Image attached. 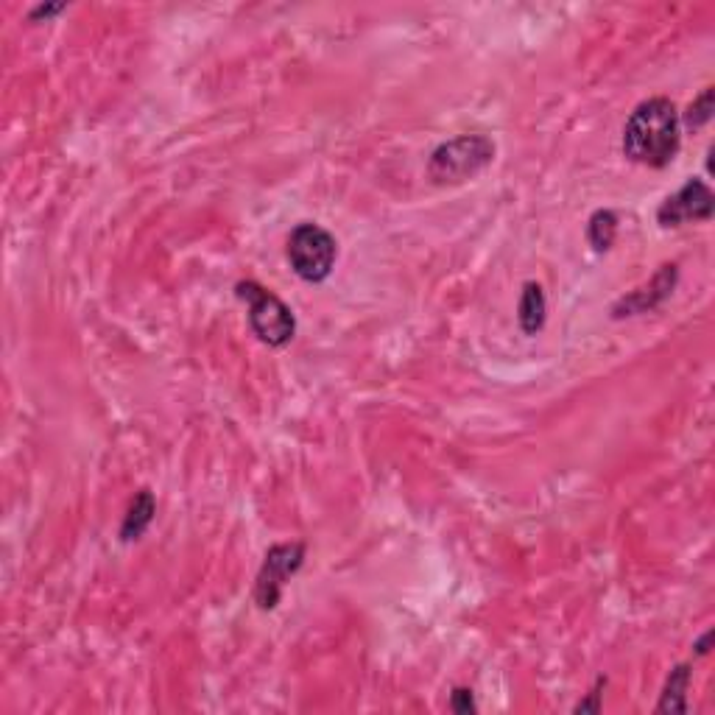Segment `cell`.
Returning a JSON list of instances; mask_svg holds the SVG:
<instances>
[{"mask_svg":"<svg viewBox=\"0 0 715 715\" xmlns=\"http://www.w3.org/2000/svg\"><path fill=\"white\" fill-rule=\"evenodd\" d=\"M682 149V121L674 101L648 98L623 126V157L646 168H665Z\"/></svg>","mask_w":715,"mask_h":715,"instance_id":"1","label":"cell"},{"mask_svg":"<svg viewBox=\"0 0 715 715\" xmlns=\"http://www.w3.org/2000/svg\"><path fill=\"white\" fill-rule=\"evenodd\" d=\"M495 160V143L486 135H461L447 140L428 160L433 185H461L484 171Z\"/></svg>","mask_w":715,"mask_h":715,"instance_id":"2","label":"cell"},{"mask_svg":"<svg viewBox=\"0 0 715 715\" xmlns=\"http://www.w3.org/2000/svg\"><path fill=\"white\" fill-rule=\"evenodd\" d=\"M235 297L246 302L249 311V327L263 344L269 347H285L294 333H297V319L291 308L285 305L277 294H271L269 288H263L255 280H243L235 285Z\"/></svg>","mask_w":715,"mask_h":715,"instance_id":"3","label":"cell"},{"mask_svg":"<svg viewBox=\"0 0 715 715\" xmlns=\"http://www.w3.org/2000/svg\"><path fill=\"white\" fill-rule=\"evenodd\" d=\"M288 263L297 274L299 280L305 283H324L333 269H336L338 243L330 232L319 227V224H299L297 230L288 235Z\"/></svg>","mask_w":715,"mask_h":715,"instance_id":"4","label":"cell"},{"mask_svg":"<svg viewBox=\"0 0 715 715\" xmlns=\"http://www.w3.org/2000/svg\"><path fill=\"white\" fill-rule=\"evenodd\" d=\"M302 562H305V545L302 542H288V545L269 548V554L263 559V567H260L255 581L257 607L263 609V612H271V609L277 607L280 598H283L285 581L297 573Z\"/></svg>","mask_w":715,"mask_h":715,"instance_id":"5","label":"cell"},{"mask_svg":"<svg viewBox=\"0 0 715 715\" xmlns=\"http://www.w3.org/2000/svg\"><path fill=\"white\" fill-rule=\"evenodd\" d=\"M713 210L715 196L710 185L704 179H688L657 207V224L671 230V227H685L690 221H710Z\"/></svg>","mask_w":715,"mask_h":715,"instance_id":"6","label":"cell"},{"mask_svg":"<svg viewBox=\"0 0 715 715\" xmlns=\"http://www.w3.org/2000/svg\"><path fill=\"white\" fill-rule=\"evenodd\" d=\"M676 277H679V271H676L674 263H671V266H662V269L654 274L651 283L632 291L629 297H623L621 302L612 308V316H615V319H623V316H637V313L654 311L657 305H662L665 299L674 294Z\"/></svg>","mask_w":715,"mask_h":715,"instance_id":"7","label":"cell"},{"mask_svg":"<svg viewBox=\"0 0 715 715\" xmlns=\"http://www.w3.org/2000/svg\"><path fill=\"white\" fill-rule=\"evenodd\" d=\"M545 316H548V299L542 291L540 283L523 285V297H520V308H517V322L520 330L526 336H537L545 327Z\"/></svg>","mask_w":715,"mask_h":715,"instance_id":"8","label":"cell"},{"mask_svg":"<svg viewBox=\"0 0 715 715\" xmlns=\"http://www.w3.org/2000/svg\"><path fill=\"white\" fill-rule=\"evenodd\" d=\"M154 514H157V500H154V495H151L149 489H140L137 498L132 500V506H129L126 517H123L121 542L140 540V537L146 534V528L151 526Z\"/></svg>","mask_w":715,"mask_h":715,"instance_id":"9","label":"cell"},{"mask_svg":"<svg viewBox=\"0 0 715 715\" xmlns=\"http://www.w3.org/2000/svg\"><path fill=\"white\" fill-rule=\"evenodd\" d=\"M690 676H693V671H690L688 662H679L671 671V676H668L665 688H662L657 713H688Z\"/></svg>","mask_w":715,"mask_h":715,"instance_id":"10","label":"cell"},{"mask_svg":"<svg viewBox=\"0 0 715 715\" xmlns=\"http://www.w3.org/2000/svg\"><path fill=\"white\" fill-rule=\"evenodd\" d=\"M618 235V216L612 210H595L587 221V241L595 252H607Z\"/></svg>","mask_w":715,"mask_h":715,"instance_id":"11","label":"cell"},{"mask_svg":"<svg viewBox=\"0 0 715 715\" xmlns=\"http://www.w3.org/2000/svg\"><path fill=\"white\" fill-rule=\"evenodd\" d=\"M713 98H715V90L713 87H707V90L690 104L688 112H685V118H679L682 126H685V129H693V132H699L702 126H707V123L713 121V112H715Z\"/></svg>","mask_w":715,"mask_h":715,"instance_id":"12","label":"cell"},{"mask_svg":"<svg viewBox=\"0 0 715 715\" xmlns=\"http://www.w3.org/2000/svg\"><path fill=\"white\" fill-rule=\"evenodd\" d=\"M450 710L459 715H470L478 713V704H475V696L470 688H456L450 693Z\"/></svg>","mask_w":715,"mask_h":715,"instance_id":"13","label":"cell"},{"mask_svg":"<svg viewBox=\"0 0 715 715\" xmlns=\"http://www.w3.org/2000/svg\"><path fill=\"white\" fill-rule=\"evenodd\" d=\"M604 685H607V679H598V682H595V688L590 690V696H587L584 702L576 704V707H573V713H601V704H604L601 702V696H604V693H601V688H604Z\"/></svg>","mask_w":715,"mask_h":715,"instance_id":"14","label":"cell"},{"mask_svg":"<svg viewBox=\"0 0 715 715\" xmlns=\"http://www.w3.org/2000/svg\"><path fill=\"white\" fill-rule=\"evenodd\" d=\"M65 9H68L65 3H54V6H37V9H31V14H28V17H31V20H40V17H45V20H48V17H54V14L65 12Z\"/></svg>","mask_w":715,"mask_h":715,"instance_id":"15","label":"cell"},{"mask_svg":"<svg viewBox=\"0 0 715 715\" xmlns=\"http://www.w3.org/2000/svg\"><path fill=\"white\" fill-rule=\"evenodd\" d=\"M710 640H713V632H704V635L696 640V646L693 648H696V654H699V657H704V654L710 651Z\"/></svg>","mask_w":715,"mask_h":715,"instance_id":"16","label":"cell"}]
</instances>
